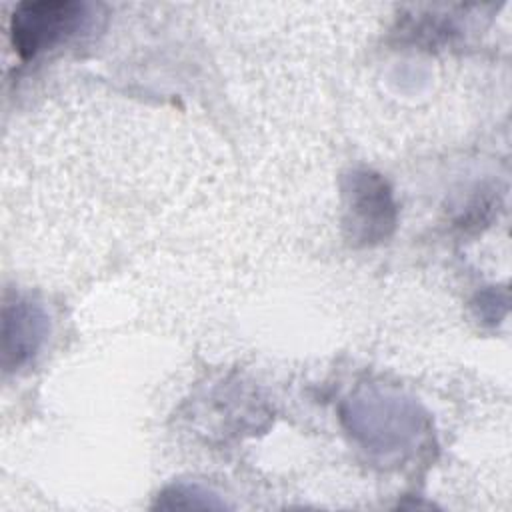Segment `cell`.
<instances>
[{"mask_svg":"<svg viewBox=\"0 0 512 512\" xmlns=\"http://www.w3.org/2000/svg\"><path fill=\"white\" fill-rule=\"evenodd\" d=\"M82 12L84 6L70 0L18 4L10 20V34L16 52L22 58H30L40 50L54 46L78 26Z\"/></svg>","mask_w":512,"mask_h":512,"instance_id":"cell-1","label":"cell"},{"mask_svg":"<svg viewBox=\"0 0 512 512\" xmlns=\"http://www.w3.org/2000/svg\"><path fill=\"white\" fill-rule=\"evenodd\" d=\"M352 210L360 238L374 240L394 226V204L384 180L370 172L352 176Z\"/></svg>","mask_w":512,"mask_h":512,"instance_id":"cell-2","label":"cell"},{"mask_svg":"<svg viewBox=\"0 0 512 512\" xmlns=\"http://www.w3.org/2000/svg\"><path fill=\"white\" fill-rule=\"evenodd\" d=\"M44 332V318L28 302L4 308V362L18 366L38 346Z\"/></svg>","mask_w":512,"mask_h":512,"instance_id":"cell-3","label":"cell"}]
</instances>
